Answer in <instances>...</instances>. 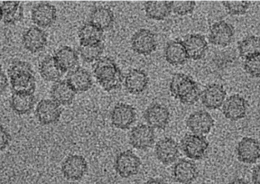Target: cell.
Instances as JSON below:
<instances>
[{
    "label": "cell",
    "mask_w": 260,
    "mask_h": 184,
    "mask_svg": "<svg viewBox=\"0 0 260 184\" xmlns=\"http://www.w3.org/2000/svg\"><path fill=\"white\" fill-rule=\"evenodd\" d=\"M7 73L14 93L34 94L36 79L31 66L28 63L14 61L8 68Z\"/></svg>",
    "instance_id": "6da1fadb"
},
{
    "label": "cell",
    "mask_w": 260,
    "mask_h": 184,
    "mask_svg": "<svg viewBox=\"0 0 260 184\" xmlns=\"http://www.w3.org/2000/svg\"><path fill=\"white\" fill-rule=\"evenodd\" d=\"M94 76L107 91L118 88L122 82L121 71L115 62L108 57L100 58L93 67Z\"/></svg>",
    "instance_id": "7a4b0ae2"
},
{
    "label": "cell",
    "mask_w": 260,
    "mask_h": 184,
    "mask_svg": "<svg viewBox=\"0 0 260 184\" xmlns=\"http://www.w3.org/2000/svg\"><path fill=\"white\" fill-rule=\"evenodd\" d=\"M172 95L186 105L195 103L201 97V93L193 79L183 73L175 74L170 83Z\"/></svg>",
    "instance_id": "3957f363"
},
{
    "label": "cell",
    "mask_w": 260,
    "mask_h": 184,
    "mask_svg": "<svg viewBox=\"0 0 260 184\" xmlns=\"http://www.w3.org/2000/svg\"><path fill=\"white\" fill-rule=\"evenodd\" d=\"M208 146V141L204 136L193 133L185 134L180 142L183 153L187 157L193 160L202 158Z\"/></svg>",
    "instance_id": "277c9868"
},
{
    "label": "cell",
    "mask_w": 260,
    "mask_h": 184,
    "mask_svg": "<svg viewBox=\"0 0 260 184\" xmlns=\"http://www.w3.org/2000/svg\"><path fill=\"white\" fill-rule=\"evenodd\" d=\"M88 169L85 158L82 155L72 154L67 156L61 165V171L68 180L77 181L81 179Z\"/></svg>",
    "instance_id": "5b68a950"
},
{
    "label": "cell",
    "mask_w": 260,
    "mask_h": 184,
    "mask_svg": "<svg viewBox=\"0 0 260 184\" xmlns=\"http://www.w3.org/2000/svg\"><path fill=\"white\" fill-rule=\"evenodd\" d=\"M140 165V158L132 151L128 150L117 155L114 166L121 177L127 178L137 174Z\"/></svg>",
    "instance_id": "8992f818"
},
{
    "label": "cell",
    "mask_w": 260,
    "mask_h": 184,
    "mask_svg": "<svg viewBox=\"0 0 260 184\" xmlns=\"http://www.w3.org/2000/svg\"><path fill=\"white\" fill-rule=\"evenodd\" d=\"M155 133L153 128L147 124H140L134 127L129 134L131 145L138 150H147L153 144Z\"/></svg>",
    "instance_id": "52a82bcc"
},
{
    "label": "cell",
    "mask_w": 260,
    "mask_h": 184,
    "mask_svg": "<svg viewBox=\"0 0 260 184\" xmlns=\"http://www.w3.org/2000/svg\"><path fill=\"white\" fill-rule=\"evenodd\" d=\"M136 112L131 105L118 103L113 108L110 115L112 125L120 129L128 128L135 122Z\"/></svg>",
    "instance_id": "ba28073f"
},
{
    "label": "cell",
    "mask_w": 260,
    "mask_h": 184,
    "mask_svg": "<svg viewBox=\"0 0 260 184\" xmlns=\"http://www.w3.org/2000/svg\"><path fill=\"white\" fill-rule=\"evenodd\" d=\"M236 153L239 161L254 163L260 158V143L254 138L244 137L237 145Z\"/></svg>",
    "instance_id": "9c48e42d"
},
{
    "label": "cell",
    "mask_w": 260,
    "mask_h": 184,
    "mask_svg": "<svg viewBox=\"0 0 260 184\" xmlns=\"http://www.w3.org/2000/svg\"><path fill=\"white\" fill-rule=\"evenodd\" d=\"M61 113L60 105L50 99L41 100L36 107V116L43 125L54 123L60 118Z\"/></svg>",
    "instance_id": "30bf717a"
},
{
    "label": "cell",
    "mask_w": 260,
    "mask_h": 184,
    "mask_svg": "<svg viewBox=\"0 0 260 184\" xmlns=\"http://www.w3.org/2000/svg\"><path fill=\"white\" fill-rule=\"evenodd\" d=\"M247 110V101L239 94H234L229 97L225 100L222 108L224 117L231 121H237L244 118Z\"/></svg>",
    "instance_id": "8fae6325"
},
{
    "label": "cell",
    "mask_w": 260,
    "mask_h": 184,
    "mask_svg": "<svg viewBox=\"0 0 260 184\" xmlns=\"http://www.w3.org/2000/svg\"><path fill=\"white\" fill-rule=\"evenodd\" d=\"M131 44L133 50L138 54L148 55L156 49L155 36L150 30L140 29L132 36Z\"/></svg>",
    "instance_id": "7c38bea8"
},
{
    "label": "cell",
    "mask_w": 260,
    "mask_h": 184,
    "mask_svg": "<svg viewBox=\"0 0 260 184\" xmlns=\"http://www.w3.org/2000/svg\"><path fill=\"white\" fill-rule=\"evenodd\" d=\"M211 115L205 110L192 113L187 119L188 128L194 134L203 135L208 133L214 125Z\"/></svg>",
    "instance_id": "4fadbf2b"
},
{
    "label": "cell",
    "mask_w": 260,
    "mask_h": 184,
    "mask_svg": "<svg viewBox=\"0 0 260 184\" xmlns=\"http://www.w3.org/2000/svg\"><path fill=\"white\" fill-rule=\"evenodd\" d=\"M234 32L232 25L223 20L219 21L211 26L209 40L215 45L224 47L231 43Z\"/></svg>",
    "instance_id": "5bb4252c"
},
{
    "label": "cell",
    "mask_w": 260,
    "mask_h": 184,
    "mask_svg": "<svg viewBox=\"0 0 260 184\" xmlns=\"http://www.w3.org/2000/svg\"><path fill=\"white\" fill-rule=\"evenodd\" d=\"M144 117L148 125L152 128L163 129L169 123L170 113L165 106L155 103L146 109Z\"/></svg>",
    "instance_id": "9a60e30c"
},
{
    "label": "cell",
    "mask_w": 260,
    "mask_h": 184,
    "mask_svg": "<svg viewBox=\"0 0 260 184\" xmlns=\"http://www.w3.org/2000/svg\"><path fill=\"white\" fill-rule=\"evenodd\" d=\"M155 153L157 159L164 164L175 162L179 157V149L177 143L171 137H164L155 145Z\"/></svg>",
    "instance_id": "2e32d148"
},
{
    "label": "cell",
    "mask_w": 260,
    "mask_h": 184,
    "mask_svg": "<svg viewBox=\"0 0 260 184\" xmlns=\"http://www.w3.org/2000/svg\"><path fill=\"white\" fill-rule=\"evenodd\" d=\"M226 95L225 90L222 85L211 84L201 93L202 103L208 109H216L223 105Z\"/></svg>",
    "instance_id": "e0dca14e"
},
{
    "label": "cell",
    "mask_w": 260,
    "mask_h": 184,
    "mask_svg": "<svg viewBox=\"0 0 260 184\" xmlns=\"http://www.w3.org/2000/svg\"><path fill=\"white\" fill-rule=\"evenodd\" d=\"M188 58L198 60L202 58L208 48L205 37L200 34H187L182 41Z\"/></svg>",
    "instance_id": "ac0fdd59"
},
{
    "label": "cell",
    "mask_w": 260,
    "mask_h": 184,
    "mask_svg": "<svg viewBox=\"0 0 260 184\" xmlns=\"http://www.w3.org/2000/svg\"><path fill=\"white\" fill-rule=\"evenodd\" d=\"M198 169L191 161L181 159L174 165L173 174L175 180L182 184H189L198 176Z\"/></svg>",
    "instance_id": "d6986e66"
},
{
    "label": "cell",
    "mask_w": 260,
    "mask_h": 184,
    "mask_svg": "<svg viewBox=\"0 0 260 184\" xmlns=\"http://www.w3.org/2000/svg\"><path fill=\"white\" fill-rule=\"evenodd\" d=\"M56 17V8L48 3L39 4L32 11V20L40 26L47 27L51 25L55 20Z\"/></svg>",
    "instance_id": "ffe728a7"
},
{
    "label": "cell",
    "mask_w": 260,
    "mask_h": 184,
    "mask_svg": "<svg viewBox=\"0 0 260 184\" xmlns=\"http://www.w3.org/2000/svg\"><path fill=\"white\" fill-rule=\"evenodd\" d=\"M46 43L47 37L45 33L36 26L30 27L23 36L24 47L31 53L43 50Z\"/></svg>",
    "instance_id": "44dd1931"
},
{
    "label": "cell",
    "mask_w": 260,
    "mask_h": 184,
    "mask_svg": "<svg viewBox=\"0 0 260 184\" xmlns=\"http://www.w3.org/2000/svg\"><path fill=\"white\" fill-rule=\"evenodd\" d=\"M67 81L76 92H84L92 85V79L89 72L81 67L75 68L67 76Z\"/></svg>",
    "instance_id": "7402d4cb"
},
{
    "label": "cell",
    "mask_w": 260,
    "mask_h": 184,
    "mask_svg": "<svg viewBox=\"0 0 260 184\" xmlns=\"http://www.w3.org/2000/svg\"><path fill=\"white\" fill-rule=\"evenodd\" d=\"M76 94V91L67 80L56 82L50 89L52 100L59 105L70 104Z\"/></svg>",
    "instance_id": "603a6c76"
},
{
    "label": "cell",
    "mask_w": 260,
    "mask_h": 184,
    "mask_svg": "<svg viewBox=\"0 0 260 184\" xmlns=\"http://www.w3.org/2000/svg\"><path fill=\"white\" fill-rule=\"evenodd\" d=\"M148 78L143 71L134 69L126 75L124 85L126 90L131 94L138 95L142 93L146 88Z\"/></svg>",
    "instance_id": "cb8c5ba5"
},
{
    "label": "cell",
    "mask_w": 260,
    "mask_h": 184,
    "mask_svg": "<svg viewBox=\"0 0 260 184\" xmlns=\"http://www.w3.org/2000/svg\"><path fill=\"white\" fill-rule=\"evenodd\" d=\"M166 61L173 65L183 64L188 59L187 53L182 41L171 40L165 50Z\"/></svg>",
    "instance_id": "d4e9b609"
},
{
    "label": "cell",
    "mask_w": 260,
    "mask_h": 184,
    "mask_svg": "<svg viewBox=\"0 0 260 184\" xmlns=\"http://www.w3.org/2000/svg\"><path fill=\"white\" fill-rule=\"evenodd\" d=\"M146 16L156 20H163L171 12V1H149L144 4Z\"/></svg>",
    "instance_id": "484cf974"
},
{
    "label": "cell",
    "mask_w": 260,
    "mask_h": 184,
    "mask_svg": "<svg viewBox=\"0 0 260 184\" xmlns=\"http://www.w3.org/2000/svg\"><path fill=\"white\" fill-rule=\"evenodd\" d=\"M35 98L33 94L13 93L10 105L12 110L18 114H25L33 108Z\"/></svg>",
    "instance_id": "4316f807"
},
{
    "label": "cell",
    "mask_w": 260,
    "mask_h": 184,
    "mask_svg": "<svg viewBox=\"0 0 260 184\" xmlns=\"http://www.w3.org/2000/svg\"><path fill=\"white\" fill-rule=\"evenodd\" d=\"M64 72L57 63L54 56H47L41 62L40 73L44 79L57 82Z\"/></svg>",
    "instance_id": "83f0119b"
},
{
    "label": "cell",
    "mask_w": 260,
    "mask_h": 184,
    "mask_svg": "<svg viewBox=\"0 0 260 184\" xmlns=\"http://www.w3.org/2000/svg\"><path fill=\"white\" fill-rule=\"evenodd\" d=\"M23 8L19 1L3 2L1 7V19L11 24L19 21L23 16Z\"/></svg>",
    "instance_id": "f1b7e54d"
},
{
    "label": "cell",
    "mask_w": 260,
    "mask_h": 184,
    "mask_svg": "<svg viewBox=\"0 0 260 184\" xmlns=\"http://www.w3.org/2000/svg\"><path fill=\"white\" fill-rule=\"evenodd\" d=\"M54 57L64 72L73 70L78 63V59L76 52L68 46L60 49Z\"/></svg>",
    "instance_id": "f546056e"
},
{
    "label": "cell",
    "mask_w": 260,
    "mask_h": 184,
    "mask_svg": "<svg viewBox=\"0 0 260 184\" xmlns=\"http://www.w3.org/2000/svg\"><path fill=\"white\" fill-rule=\"evenodd\" d=\"M103 30L89 22L85 24L79 32L80 45H88L101 42Z\"/></svg>",
    "instance_id": "4dcf8cb0"
},
{
    "label": "cell",
    "mask_w": 260,
    "mask_h": 184,
    "mask_svg": "<svg viewBox=\"0 0 260 184\" xmlns=\"http://www.w3.org/2000/svg\"><path fill=\"white\" fill-rule=\"evenodd\" d=\"M114 21L113 12L108 8H96L90 16V22L104 30L109 28Z\"/></svg>",
    "instance_id": "1f68e13d"
},
{
    "label": "cell",
    "mask_w": 260,
    "mask_h": 184,
    "mask_svg": "<svg viewBox=\"0 0 260 184\" xmlns=\"http://www.w3.org/2000/svg\"><path fill=\"white\" fill-rule=\"evenodd\" d=\"M238 48L240 56L245 59L259 54L260 37L248 36L239 43Z\"/></svg>",
    "instance_id": "d6a6232c"
},
{
    "label": "cell",
    "mask_w": 260,
    "mask_h": 184,
    "mask_svg": "<svg viewBox=\"0 0 260 184\" xmlns=\"http://www.w3.org/2000/svg\"><path fill=\"white\" fill-rule=\"evenodd\" d=\"M104 50V45L102 42L88 44L80 45L79 51L82 59L88 63L98 61Z\"/></svg>",
    "instance_id": "836d02e7"
},
{
    "label": "cell",
    "mask_w": 260,
    "mask_h": 184,
    "mask_svg": "<svg viewBox=\"0 0 260 184\" xmlns=\"http://www.w3.org/2000/svg\"><path fill=\"white\" fill-rule=\"evenodd\" d=\"M222 3L228 13L232 15L245 14L251 5L248 1H224Z\"/></svg>",
    "instance_id": "e575fe53"
},
{
    "label": "cell",
    "mask_w": 260,
    "mask_h": 184,
    "mask_svg": "<svg viewBox=\"0 0 260 184\" xmlns=\"http://www.w3.org/2000/svg\"><path fill=\"white\" fill-rule=\"evenodd\" d=\"M195 6V2L192 1H171L172 11L179 15H186L191 13Z\"/></svg>",
    "instance_id": "d590c367"
},
{
    "label": "cell",
    "mask_w": 260,
    "mask_h": 184,
    "mask_svg": "<svg viewBox=\"0 0 260 184\" xmlns=\"http://www.w3.org/2000/svg\"><path fill=\"white\" fill-rule=\"evenodd\" d=\"M244 68L251 76L260 77V54L246 59Z\"/></svg>",
    "instance_id": "8d00e7d4"
},
{
    "label": "cell",
    "mask_w": 260,
    "mask_h": 184,
    "mask_svg": "<svg viewBox=\"0 0 260 184\" xmlns=\"http://www.w3.org/2000/svg\"><path fill=\"white\" fill-rule=\"evenodd\" d=\"M11 136L7 130L2 126L1 127V150H3L9 145Z\"/></svg>",
    "instance_id": "74e56055"
},
{
    "label": "cell",
    "mask_w": 260,
    "mask_h": 184,
    "mask_svg": "<svg viewBox=\"0 0 260 184\" xmlns=\"http://www.w3.org/2000/svg\"><path fill=\"white\" fill-rule=\"evenodd\" d=\"M251 178L254 184H260V164L253 168Z\"/></svg>",
    "instance_id": "f35d334b"
},
{
    "label": "cell",
    "mask_w": 260,
    "mask_h": 184,
    "mask_svg": "<svg viewBox=\"0 0 260 184\" xmlns=\"http://www.w3.org/2000/svg\"><path fill=\"white\" fill-rule=\"evenodd\" d=\"M8 85V79L6 75L3 71H1V90L3 91L6 88Z\"/></svg>",
    "instance_id": "ab89813d"
},
{
    "label": "cell",
    "mask_w": 260,
    "mask_h": 184,
    "mask_svg": "<svg viewBox=\"0 0 260 184\" xmlns=\"http://www.w3.org/2000/svg\"><path fill=\"white\" fill-rule=\"evenodd\" d=\"M144 184H166V182L161 179L151 178L147 180Z\"/></svg>",
    "instance_id": "60d3db41"
},
{
    "label": "cell",
    "mask_w": 260,
    "mask_h": 184,
    "mask_svg": "<svg viewBox=\"0 0 260 184\" xmlns=\"http://www.w3.org/2000/svg\"><path fill=\"white\" fill-rule=\"evenodd\" d=\"M228 184H248L245 180L242 178H235Z\"/></svg>",
    "instance_id": "b9f144b4"
}]
</instances>
